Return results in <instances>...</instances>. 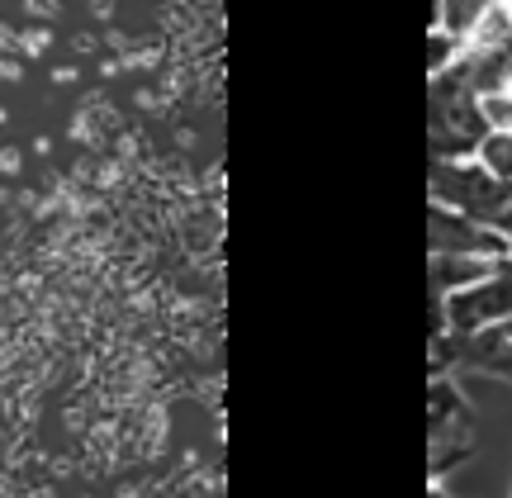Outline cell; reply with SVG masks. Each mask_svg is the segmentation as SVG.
<instances>
[{"instance_id":"1","label":"cell","mask_w":512,"mask_h":498,"mask_svg":"<svg viewBox=\"0 0 512 498\" xmlns=\"http://www.w3.org/2000/svg\"><path fill=\"white\" fill-rule=\"evenodd\" d=\"M489 138V119L479 95L465 86L456 67L437 72L432 81V162H470Z\"/></svg>"},{"instance_id":"2","label":"cell","mask_w":512,"mask_h":498,"mask_svg":"<svg viewBox=\"0 0 512 498\" xmlns=\"http://www.w3.org/2000/svg\"><path fill=\"white\" fill-rule=\"evenodd\" d=\"M427 427H432V475H446L456 470L460 461L475 456V413L460 399V389L437 375L432 380V413H427Z\"/></svg>"},{"instance_id":"3","label":"cell","mask_w":512,"mask_h":498,"mask_svg":"<svg viewBox=\"0 0 512 498\" xmlns=\"http://www.w3.org/2000/svg\"><path fill=\"white\" fill-rule=\"evenodd\" d=\"M446 366L484 370V375H498V380H508L512 385V323L432 337V380L446 375Z\"/></svg>"},{"instance_id":"4","label":"cell","mask_w":512,"mask_h":498,"mask_svg":"<svg viewBox=\"0 0 512 498\" xmlns=\"http://www.w3.org/2000/svg\"><path fill=\"white\" fill-rule=\"evenodd\" d=\"M498 323H512V257L498 261L479 285L446 295V332H479Z\"/></svg>"},{"instance_id":"5","label":"cell","mask_w":512,"mask_h":498,"mask_svg":"<svg viewBox=\"0 0 512 498\" xmlns=\"http://www.w3.org/2000/svg\"><path fill=\"white\" fill-rule=\"evenodd\" d=\"M427 247H432V257H484V261L512 257L508 238H498L494 228L465 219L456 209H441V204H432V214H427Z\"/></svg>"},{"instance_id":"6","label":"cell","mask_w":512,"mask_h":498,"mask_svg":"<svg viewBox=\"0 0 512 498\" xmlns=\"http://www.w3.org/2000/svg\"><path fill=\"white\" fill-rule=\"evenodd\" d=\"M494 266L498 261H484V257H432V299L470 290V285H479Z\"/></svg>"},{"instance_id":"7","label":"cell","mask_w":512,"mask_h":498,"mask_svg":"<svg viewBox=\"0 0 512 498\" xmlns=\"http://www.w3.org/2000/svg\"><path fill=\"white\" fill-rule=\"evenodd\" d=\"M475 162L494 176V181H508L512 185V133H503V129H489V138L479 143V152H475Z\"/></svg>"},{"instance_id":"8","label":"cell","mask_w":512,"mask_h":498,"mask_svg":"<svg viewBox=\"0 0 512 498\" xmlns=\"http://www.w3.org/2000/svg\"><path fill=\"white\" fill-rule=\"evenodd\" d=\"M498 0H437V15L446 19V29H456V34H470L479 29V19L494 10Z\"/></svg>"},{"instance_id":"9","label":"cell","mask_w":512,"mask_h":498,"mask_svg":"<svg viewBox=\"0 0 512 498\" xmlns=\"http://www.w3.org/2000/svg\"><path fill=\"white\" fill-rule=\"evenodd\" d=\"M479 105H484V119H489V129L512 133V95H489V100H479Z\"/></svg>"}]
</instances>
